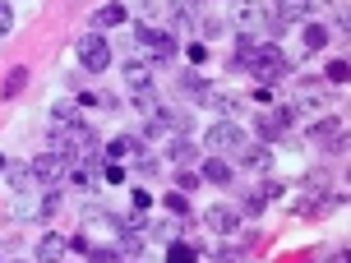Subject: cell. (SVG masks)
<instances>
[{
	"label": "cell",
	"instance_id": "cell-1",
	"mask_svg": "<svg viewBox=\"0 0 351 263\" xmlns=\"http://www.w3.org/2000/svg\"><path fill=\"white\" fill-rule=\"evenodd\" d=\"M241 70H250L259 84H278L291 65H287V55H282L278 42H263V47H254V51L245 55V65H241Z\"/></svg>",
	"mask_w": 351,
	"mask_h": 263
},
{
	"label": "cell",
	"instance_id": "cell-2",
	"mask_svg": "<svg viewBox=\"0 0 351 263\" xmlns=\"http://www.w3.org/2000/svg\"><path fill=\"white\" fill-rule=\"evenodd\" d=\"M310 143H315L319 153H342V148H347V125L337 121V116L315 121V125H310Z\"/></svg>",
	"mask_w": 351,
	"mask_h": 263
},
{
	"label": "cell",
	"instance_id": "cell-3",
	"mask_svg": "<svg viewBox=\"0 0 351 263\" xmlns=\"http://www.w3.org/2000/svg\"><path fill=\"white\" fill-rule=\"evenodd\" d=\"M291 121H296V106H273V111L254 116V134H259L263 143H273V139H282V134L291 129Z\"/></svg>",
	"mask_w": 351,
	"mask_h": 263
},
{
	"label": "cell",
	"instance_id": "cell-4",
	"mask_svg": "<svg viewBox=\"0 0 351 263\" xmlns=\"http://www.w3.org/2000/svg\"><path fill=\"white\" fill-rule=\"evenodd\" d=\"M74 51H79V65H84V70H97V74H102L106 65H111V47H106L102 33H84Z\"/></svg>",
	"mask_w": 351,
	"mask_h": 263
},
{
	"label": "cell",
	"instance_id": "cell-5",
	"mask_svg": "<svg viewBox=\"0 0 351 263\" xmlns=\"http://www.w3.org/2000/svg\"><path fill=\"white\" fill-rule=\"evenodd\" d=\"M28 171H33V180L37 185H47V190H56V185H65V171H70V158H60V153H42V158L33 162V166H28Z\"/></svg>",
	"mask_w": 351,
	"mask_h": 263
},
{
	"label": "cell",
	"instance_id": "cell-6",
	"mask_svg": "<svg viewBox=\"0 0 351 263\" xmlns=\"http://www.w3.org/2000/svg\"><path fill=\"white\" fill-rule=\"evenodd\" d=\"M245 143V129L236 121H217V125H208V148L213 153H231V148H241Z\"/></svg>",
	"mask_w": 351,
	"mask_h": 263
},
{
	"label": "cell",
	"instance_id": "cell-7",
	"mask_svg": "<svg viewBox=\"0 0 351 263\" xmlns=\"http://www.w3.org/2000/svg\"><path fill=\"white\" fill-rule=\"evenodd\" d=\"M153 125H158L162 134H185L190 129V111H180V106H153Z\"/></svg>",
	"mask_w": 351,
	"mask_h": 263
},
{
	"label": "cell",
	"instance_id": "cell-8",
	"mask_svg": "<svg viewBox=\"0 0 351 263\" xmlns=\"http://www.w3.org/2000/svg\"><path fill=\"white\" fill-rule=\"evenodd\" d=\"M125 88L130 92H153V65L148 60H130L125 65Z\"/></svg>",
	"mask_w": 351,
	"mask_h": 263
},
{
	"label": "cell",
	"instance_id": "cell-9",
	"mask_svg": "<svg viewBox=\"0 0 351 263\" xmlns=\"http://www.w3.org/2000/svg\"><path fill=\"white\" fill-rule=\"evenodd\" d=\"M204 227H208L213 236H231V231L241 227V212H231V208H208V212H204Z\"/></svg>",
	"mask_w": 351,
	"mask_h": 263
},
{
	"label": "cell",
	"instance_id": "cell-10",
	"mask_svg": "<svg viewBox=\"0 0 351 263\" xmlns=\"http://www.w3.org/2000/svg\"><path fill=\"white\" fill-rule=\"evenodd\" d=\"M176 51H180V47H176L171 33H153V42H148V60H153V65H171Z\"/></svg>",
	"mask_w": 351,
	"mask_h": 263
},
{
	"label": "cell",
	"instance_id": "cell-11",
	"mask_svg": "<svg viewBox=\"0 0 351 263\" xmlns=\"http://www.w3.org/2000/svg\"><path fill=\"white\" fill-rule=\"evenodd\" d=\"M167 162H171V166H194V162H199V148H194L185 134H176L171 148H167Z\"/></svg>",
	"mask_w": 351,
	"mask_h": 263
},
{
	"label": "cell",
	"instance_id": "cell-12",
	"mask_svg": "<svg viewBox=\"0 0 351 263\" xmlns=\"http://www.w3.org/2000/svg\"><path fill=\"white\" fill-rule=\"evenodd\" d=\"M176 84H180V92H185L190 102H208V97H213V92H208V84H204V74H199V70H185L180 79H176Z\"/></svg>",
	"mask_w": 351,
	"mask_h": 263
},
{
	"label": "cell",
	"instance_id": "cell-13",
	"mask_svg": "<svg viewBox=\"0 0 351 263\" xmlns=\"http://www.w3.org/2000/svg\"><path fill=\"white\" fill-rule=\"evenodd\" d=\"M116 23H125V5H121V0H106L102 10L93 14V33H102V28H116Z\"/></svg>",
	"mask_w": 351,
	"mask_h": 263
},
{
	"label": "cell",
	"instance_id": "cell-14",
	"mask_svg": "<svg viewBox=\"0 0 351 263\" xmlns=\"http://www.w3.org/2000/svg\"><path fill=\"white\" fill-rule=\"evenodd\" d=\"M51 121H56V129L84 125V106H79V102H56V106H51Z\"/></svg>",
	"mask_w": 351,
	"mask_h": 263
},
{
	"label": "cell",
	"instance_id": "cell-15",
	"mask_svg": "<svg viewBox=\"0 0 351 263\" xmlns=\"http://www.w3.org/2000/svg\"><path fill=\"white\" fill-rule=\"evenodd\" d=\"M259 23H263V5L259 0H245V5L236 10V28H241V33H254Z\"/></svg>",
	"mask_w": 351,
	"mask_h": 263
},
{
	"label": "cell",
	"instance_id": "cell-16",
	"mask_svg": "<svg viewBox=\"0 0 351 263\" xmlns=\"http://www.w3.org/2000/svg\"><path fill=\"white\" fill-rule=\"evenodd\" d=\"M199 254H204V249H199V245H190L185 236H171V240H167V259H176V263H194Z\"/></svg>",
	"mask_w": 351,
	"mask_h": 263
},
{
	"label": "cell",
	"instance_id": "cell-17",
	"mask_svg": "<svg viewBox=\"0 0 351 263\" xmlns=\"http://www.w3.org/2000/svg\"><path fill=\"white\" fill-rule=\"evenodd\" d=\"M65 254H70V236H47V240L37 245V259H42V263L65 259Z\"/></svg>",
	"mask_w": 351,
	"mask_h": 263
},
{
	"label": "cell",
	"instance_id": "cell-18",
	"mask_svg": "<svg viewBox=\"0 0 351 263\" xmlns=\"http://www.w3.org/2000/svg\"><path fill=\"white\" fill-rule=\"evenodd\" d=\"M199 180H208V185H231V166L217 162V158H208L204 166H199Z\"/></svg>",
	"mask_w": 351,
	"mask_h": 263
},
{
	"label": "cell",
	"instance_id": "cell-19",
	"mask_svg": "<svg viewBox=\"0 0 351 263\" xmlns=\"http://www.w3.org/2000/svg\"><path fill=\"white\" fill-rule=\"evenodd\" d=\"M23 88H28V70H23V65H14V70L5 74V88H0V97H5V102H14Z\"/></svg>",
	"mask_w": 351,
	"mask_h": 263
},
{
	"label": "cell",
	"instance_id": "cell-20",
	"mask_svg": "<svg viewBox=\"0 0 351 263\" xmlns=\"http://www.w3.org/2000/svg\"><path fill=\"white\" fill-rule=\"evenodd\" d=\"M241 158H245V166H254V171H268V162H273V153H268V143H241Z\"/></svg>",
	"mask_w": 351,
	"mask_h": 263
},
{
	"label": "cell",
	"instance_id": "cell-21",
	"mask_svg": "<svg viewBox=\"0 0 351 263\" xmlns=\"http://www.w3.org/2000/svg\"><path fill=\"white\" fill-rule=\"evenodd\" d=\"M315 10V0H278V14L287 18V23H296V18H305Z\"/></svg>",
	"mask_w": 351,
	"mask_h": 263
},
{
	"label": "cell",
	"instance_id": "cell-22",
	"mask_svg": "<svg viewBox=\"0 0 351 263\" xmlns=\"http://www.w3.org/2000/svg\"><path fill=\"white\" fill-rule=\"evenodd\" d=\"M0 175H5V180H10V190H19V194L33 185V171H28V166H10V162H5V171H0Z\"/></svg>",
	"mask_w": 351,
	"mask_h": 263
},
{
	"label": "cell",
	"instance_id": "cell-23",
	"mask_svg": "<svg viewBox=\"0 0 351 263\" xmlns=\"http://www.w3.org/2000/svg\"><path fill=\"white\" fill-rule=\"evenodd\" d=\"M139 143H143V139H134V134H121V139L106 143V158H130V153H134Z\"/></svg>",
	"mask_w": 351,
	"mask_h": 263
},
{
	"label": "cell",
	"instance_id": "cell-24",
	"mask_svg": "<svg viewBox=\"0 0 351 263\" xmlns=\"http://www.w3.org/2000/svg\"><path fill=\"white\" fill-rule=\"evenodd\" d=\"M305 47H310V51H324V47H328V28H324V23H310V28H305Z\"/></svg>",
	"mask_w": 351,
	"mask_h": 263
},
{
	"label": "cell",
	"instance_id": "cell-25",
	"mask_svg": "<svg viewBox=\"0 0 351 263\" xmlns=\"http://www.w3.org/2000/svg\"><path fill=\"white\" fill-rule=\"evenodd\" d=\"M259 28H263L268 37H287V33H291V23H287L282 14H263V23H259Z\"/></svg>",
	"mask_w": 351,
	"mask_h": 263
},
{
	"label": "cell",
	"instance_id": "cell-26",
	"mask_svg": "<svg viewBox=\"0 0 351 263\" xmlns=\"http://www.w3.org/2000/svg\"><path fill=\"white\" fill-rule=\"evenodd\" d=\"M162 203H167V212H171V217H185V212H190V199H185V190H171Z\"/></svg>",
	"mask_w": 351,
	"mask_h": 263
},
{
	"label": "cell",
	"instance_id": "cell-27",
	"mask_svg": "<svg viewBox=\"0 0 351 263\" xmlns=\"http://www.w3.org/2000/svg\"><path fill=\"white\" fill-rule=\"evenodd\" d=\"M263 203H268V199H263L259 190H254V194H245V199H241V217H259V212H263Z\"/></svg>",
	"mask_w": 351,
	"mask_h": 263
},
{
	"label": "cell",
	"instance_id": "cell-28",
	"mask_svg": "<svg viewBox=\"0 0 351 263\" xmlns=\"http://www.w3.org/2000/svg\"><path fill=\"white\" fill-rule=\"evenodd\" d=\"M324 79H328V84H347V60H328Z\"/></svg>",
	"mask_w": 351,
	"mask_h": 263
},
{
	"label": "cell",
	"instance_id": "cell-29",
	"mask_svg": "<svg viewBox=\"0 0 351 263\" xmlns=\"http://www.w3.org/2000/svg\"><path fill=\"white\" fill-rule=\"evenodd\" d=\"M14 28V10H10V0H0V37Z\"/></svg>",
	"mask_w": 351,
	"mask_h": 263
},
{
	"label": "cell",
	"instance_id": "cell-30",
	"mask_svg": "<svg viewBox=\"0 0 351 263\" xmlns=\"http://www.w3.org/2000/svg\"><path fill=\"white\" fill-rule=\"evenodd\" d=\"M102 180H111V185H121V180H125V166H121V162H111V166H102Z\"/></svg>",
	"mask_w": 351,
	"mask_h": 263
},
{
	"label": "cell",
	"instance_id": "cell-31",
	"mask_svg": "<svg viewBox=\"0 0 351 263\" xmlns=\"http://www.w3.org/2000/svg\"><path fill=\"white\" fill-rule=\"evenodd\" d=\"M176 180H180V190H194V185H199V171H190V166H180V175H176Z\"/></svg>",
	"mask_w": 351,
	"mask_h": 263
},
{
	"label": "cell",
	"instance_id": "cell-32",
	"mask_svg": "<svg viewBox=\"0 0 351 263\" xmlns=\"http://www.w3.org/2000/svg\"><path fill=\"white\" fill-rule=\"evenodd\" d=\"M333 5V23L337 28H347V0H328Z\"/></svg>",
	"mask_w": 351,
	"mask_h": 263
},
{
	"label": "cell",
	"instance_id": "cell-33",
	"mask_svg": "<svg viewBox=\"0 0 351 263\" xmlns=\"http://www.w3.org/2000/svg\"><path fill=\"white\" fill-rule=\"evenodd\" d=\"M190 60H194V65H204V60H208V42H194V47H190Z\"/></svg>",
	"mask_w": 351,
	"mask_h": 263
},
{
	"label": "cell",
	"instance_id": "cell-34",
	"mask_svg": "<svg viewBox=\"0 0 351 263\" xmlns=\"http://www.w3.org/2000/svg\"><path fill=\"white\" fill-rule=\"evenodd\" d=\"M217 33H222V18H204V42H213Z\"/></svg>",
	"mask_w": 351,
	"mask_h": 263
},
{
	"label": "cell",
	"instance_id": "cell-35",
	"mask_svg": "<svg viewBox=\"0 0 351 263\" xmlns=\"http://www.w3.org/2000/svg\"><path fill=\"white\" fill-rule=\"evenodd\" d=\"M130 203H134V208H148V203H153V194H148V190H134V194H130Z\"/></svg>",
	"mask_w": 351,
	"mask_h": 263
},
{
	"label": "cell",
	"instance_id": "cell-36",
	"mask_svg": "<svg viewBox=\"0 0 351 263\" xmlns=\"http://www.w3.org/2000/svg\"><path fill=\"white\" fill-rule=\"evenodd\" d=\"M263 199H282V180H263Z\"/></svg>",
	"mask_w": 351,
	"mask_h": 263
},
{
	"label": "cell",
	"instance_id": "cell-37",
	"mask_svg": "<svg viewBox=\"0 0 351 263\" xmlns=\"http://www.w3.org/2000/svg\"><path fill=\"white\" fill-rule=\"evenodd\" d=\"M70 249H74V254H88V249H93V240H88V236H70Z\"/></svg>",
	"mask_w": 351,
	"mask_h": 263
},
{
	"label": "cell",
	"instance_id": "cell-38",
	"mask_svg": "<svg viewBox=\"0 0 351 263\" xmlns=\"http://www.w3.org/2000/svg\"><path fill=\"white\" fill-rule=\"evenodd\" d=\"M254 102H273V84H259V88H254Z\"/></svg>",
	"mask_w": 351,
	"mask_h": 263
},
{
	"label": "cell",
	"instance_id": "cell-39",
	"mask_svg": "<svg viewBox=\"0 0 351 263\" xmlns=\"http://www.w3.org/2000/svg\"><path fill=\"white\" fill-rule=\"evenodd\" d=\"M5 162H10V158H5V153H0V171H5Z\"/></svg>",
	"mask_w": 351,
	"mask_h": 263
}]
</instances>
